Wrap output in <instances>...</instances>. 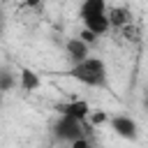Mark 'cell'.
<instances>
[{"mask_svg": "<svg viewBox=\"0 0 148 148\" xmlns=\"http://www.w3.org/2000/svg\"><path fill=\"white\" fill-rule=\"evenodd\" d=\"M69 76L83 86H90V88H104L106 86V65L102 58H95V56H86L83 60L74 62L72 69H69Z\"/></svg>", "mask_w": 148, "mask_h": 148, "instance_id": "cell-1", "label": "cell"}, {"mask_svg": "<svg viewBox=\"0 0 148 148\" xmlns=\"http://www.w3.org/2000/svg\"><path fill=\"white\" fill-rule=\"evenodd\" d=\"M53 134L62 141H74L79 136H83V123L76 120V118H69V116H60L58 123L53 125Z\"/></svg>", "mask_w": 148, "mask_h": 148, "instance_id": "cell-2", "label": "cell"}, {"mask_svg": "<svg viewBox=\"0 0 148 148\" xmlns=\"http://www.w3.org/2000/svg\"><path fill=\"white\" fill-rule=\"evenodd\" d=\"M109 125H111V130H113L118 136H123V139H127V141H136V136H139V127H136L134 118H130V116H125V113L111 116V118H109Z\"/></svg>", "mask_w": 148, "mask_h": 148, "instance_id": "cell-3", "label": "cell"}, {"mask_svg": "<svg viewBox=\"0 0 148 148\" xmlns=\"http://www.w3.org/2000/svg\"><path fill=\"white\" fill-rule=\"evenodd\" d=\"M56 111H58V116H69V118H76L83 123L90 116V104L86 99H69V102L56 104Z\"/></svg>", "mask_w": 148, "mask_h": 148, "instance_id": "cell-4", "label": "cell"}, {"mask_svg": "<svg viewBox=\"0 0 148 148\" xmlns=\"http://www.w3.org/2000/svg\"><path fill=\"white\" fill-rule=\"evenodd\" d=\"M65 51H67V58L72 62H79L88 56V42H83L81 37H72V39H67Z\"/></svg>", "mask_w": 148, "mask_h": 148, "instance_id": "cell-5", "label": "cell"}, {"mask_svg": "<svg viewBox=\"0 0 148 148\" xmlns=\"http://www.w3.org/2000/svg\"><path fill=\"white\" fill-rule=\"evenodd\" d=\"M18 86H21V90L32 92V90H37V88L42 86V79H39V74L32 72L30 67H21V69H18Z\"/></svg>", "mask_w": 148, "mask_h": 148, "instance_id": "cell-6", "label": "cell"}, {"mask_svg": "<svg viewBox=\"0 0 148 148\" xmlns=\"http://www.w3.org/2000/svg\"><path fill=\"white\" fill-rule=\"evenodd\" d=\"M106 18H109L111 28H123V25L132 23V12L127 7H111V9H106Z\"/></svg>", "mask_w": 148, "mask_h": 148, "instance_id": "cell-7", "label": "cell"}, {"mask_svg": "<svg viewBox=\"0 0 148 148\" xmlns=\"http://www.w3.org/2000/svg\"><path fill=\"white\" fill-rule=\"evenodd\" d=\"M83 21V28L88 30V32H92L95 37L97 35H104L111 25H109V18H106V14H99V16H88V18H81Z\"/></svg>", "mask_w": 148, "mask_h": 148, "instance_id": "cell-8", "label": "cell"}, {"mask_svg": "<svg viewBox=\"0 0 148 148\" xmlns=\"http://www.w3.org/2000/svg\"><path fill=\"white\" fill-rule=\"evenodd\" d=\"M106 0H83L81 2V18H88V16H99V14H106Z\"/></svg>", "mask_w": 148, "mask_h": 148, "instance_id": "cell-9", "label": "cell"}, {"mask_svg": "<svg viewBox=\"0 0 148 148\" xmlns=\"http://www.w3.org/2000/svg\"><path fill=\"white\" fill-rule=\"evenodd\" d=\"M120 30H123V35H125L127 39H132V42H136V39H139V30H136V28H134L132 23H127V25H123Z\"/></svg>", "mask_w": 148, "mask_h": 148, "instance_id": "cell-10", "label": "cell"}, {"mask_svg": "<svg viewBox=\"0 0 148 148\" xmlns=\"http://www.w3.org/2000/svg\"><path fill=\"white\" fill-rule=\"evenodd\" d=\"M72 148H90V143H88L86 134H83V136H79V139H74V141H72Z\"/></svg>", "mask_w": 148, "mask_h": 148, "instance_id": "cell-11", "label": "cell"}, {"mask_svg": "<svg viewBox=\"0 0 148 148\" xmlns=\"http://www.w3.org/2000/svg\"><path fill=\"white\" fill-rule=\"evenodd\" d=\"M104 120H109L104 113H92V123H104Z\"/></svg>", "mask_w": 148, "mask_h": 148, "instance_id": "cell-12", "label": "cell"}, {"mask_svg": "<svg viewBox=\"0 0 148 148\" xmlns=\"http://www.w3.org/2000/svg\"><path fill=\"white\" fill-rule=\"evenodd\" d=\"M37 2H39V0H28V5H37Z\"/></svg>", "mask_w": 148, "mask_h": 148, "instance_id": "cell-13", "label": "cell"}, {"mask_svg": "<svg viewBox=\"0 0 148 148\" xmlns=\"http://www.w3.org/2000/svg\"><path fill=\"white\" fill-rule=\"evenodd\" d=\"M146 106H148V95H146Z\"/></svg>", "mask_w": 148, "mask_h": 148, "instance_id": "cell-14", "label": "cell"}]
</instances>
